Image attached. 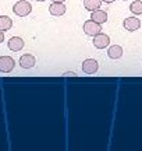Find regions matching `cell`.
Wrapping results in <instances>:
<instances>
[{"instance_id": "19", "label": "cell", "mask_w": 142, "mask_h": 151, "mask_svg": "<svg viewBox=\"0 0 142 151\" xmlns=\"http://www.w3.org/2000/svg\"><path fill=\"white\" fill-rule=\"evenodd\" d=\"M36 1H45V0H36Z\"/></svg>"}, {"instance_id": "11", "label": "cell", "mask_w": 142, "mask_h": 151, "mask_svg": "<svg viewBox=\"0 0 142 151\" xmlns=\"http://www.w3.org/2000/svg\"><path fill=\"white\" fill-rule=\"evenodd\" d=\"M123 53H124V52H123V48H121L120 45H113V46H110L109 50H107V56L113 60L120 59L121 56H123Z\"/></svg>"}, {"instance_id": "9", "label": "cell", "mask_w": 142, "mask_h": 151, "mask_svg": "<svg viewBox=\"0 0 142 151\" xmlns=\"http://www.w3.org/2000/svg\"><path fill=\"white\" fill-rule=\"evenodd\" d=\"M66 10H67V7L64 6V3L53 1V3L49 6V13L52 16H56V17H60V16H63V14H66Z\"/></svg>"}, {"instance_id": "18", "label": "cell", "mask_w": 142, "mask_h": 151, "mask_svg": "<svg viewBox=\"0 0 142 151\" xmlns=\"http://www.w3.org/2000/svg\"><path fill=\"white\" fill-rule=\"evenodd\" d=\"M102 1H104V3H113L114 0H102Z\"/></svg>"}, {"instance_id": "5", "label": "cell", "mask_w": 142, "mask_h": 151, "mask_svg": "<svg viewBox=\"0 0 142 151\" xmlns=\"http://www.w3.org/2000/svg\"><path fill=\"white\" fill-rule=\"evenodd\" d=\"M99 70V65L95 59H85L82 62V71L85 74H95Z\"/></svg>"}, {"instance_id": "14", "label": "cell", "mask_w": 142, "mask_h": 151, "mask_svg": "<svg viewBox=\"0 0 142 151\" xmlns=\"http://www.w3.org/2000/svg\"><path fill=\"white\" fill-rule=\"evenodd\" d=\"M130 10H131L132 14H135V16H139V14H142V1H141V0L132 1L131 6H130Z\"/></svg>"}, {"instance_id": "7", "label": "cell", "mask_w": 142, "mask_h": 151, "mask_svg": "<svg viewBox=\"0 0 142 151\" xmlns=\"http://www.w3.org/2000/svg\"><path fill=\"white\" fill-rule=\"evenodd\" d=\"M24 45H25V42H24V39L20 37H13V38H10L9 42H7L9 49L13 50V52H20V50L24 48Z\"/></svg>"}, {"instance_id": "12", "label": "cell", "mask_w": 142, "mask_h": 151, "mask_svg": "<svg viewBox=\"0 0 142 151\" xmlns=\"http://www.w3.org/2000/svg\"><path fill=\"white\" fill-rule=\"evenodd\" d=\"M13 27V20L9 16H0V31H9Z\"/></svg>"}, {"instance_id": "4", "label": "cell", "mask_w": 142, "mask_h": 151, "mask_svg": "<svg viewBox=\"0 0 142 151\" xmlns=\"http://www.w3.org/2000/svg\"><path fill=\"white\" fill-rule=\"evenodd\" d=\"M110 45V38L109 35H106V34H98V35H95L93 37V46L98 49H104L107 48Z\"/></svg>"}, {"instance_id": "16", "label": "cell", "mask_w": 142, "mask_h": 151, "mask_svg": "<svg viewBox=\"0 0 142 151\" xmlns=\"http://www.w3.org/2000/svg\"><path fill=\"white\" fill-rule=\"evenodd\" d=\"M3 41H4V32H3V31H0V43L3 42Z\"/></svg>"}, {"instance_id": "17", "label": "cell", "mask_w": 142, "mask_h": 151, "mask_svg": "<svg viewBox=\"0 0 142 151\" xmlns=\"http://www.w3.org/2000/svg\"><path fill=\"white\" fill-rule=\"evenodd\" d=\"M52 1H57V3H64L66 0H52Z\"/></svg>"}, {"instance_id": "8", "label": "cell", "mask_w": 142, "mask_h": 151, "mask_svg": "<svg viewBox=\"0 0 142 151\" xmlns=\"http://www.w3.org/2000/svg\"><path fill=\"white\" fill-rule=\"evenodd\" d=\"M123 25H124V28L127 31L132 32V31H137L138 28L141 27V21L138 20L137 17H127L124 20V22H123Z\"/></svg>"}, {"instance_id": "15", "label": "cell", "mask_w": 142, "mask_h": 151, "mask_svg": "<svg viewBox=\"0 0 142 151\" xmlns=\"http://www.w3.org/2000/svg\"><path fill=\"white\" fill-rule=\"evenodd\" d=\"M64 76H66V77H74L75 73H74V71H67V73H64Z\"/></svg>"}, {"instance_id": "1", "label": "cell", "mask_w": 142, "mask_h": 151, "mask_svg": "<svg viewBox=\"0 0 142 151\" xmlns=\"http://www.w3.org/2000/svg\"><path fill=\"white\" fill-rule=\"evenodd\" d=\"M32 11V4L28 0H18L16 4L13 6V13L18 17H25Z\"/></svg>"}, {"instance_id": "3", "label": "cell", "mask_w": 142, "mask_h": 151, "mask_svg": "<svg viewBox=\"0 0 142 151\" xmlns=\"http://www.w3.org/2000/svg\"><path fill=\"white\" fill-rule=\"evenodd\" d=\"M16 67V60L11 56H0V71L1 73H11Z\"/></svg>"}, {"instance_id": "6", "label": "cell", "mask_w": 142, "mask_h": 151, "mask_svg": "<svg viewBox=\"0 0 142 151\" xmlns=\"http://www.w3.org/2000/svg\"><path fill=\"white\" fill-rule=\"evenodd\" d=\"M18 63H20V66L22 69H32L33 66L36 65V58L31 53H25L20 58Z\"/></svg>"}, {"instance_id": "2", "label": "cell", "mask_w": 142, "mask_h": 151, "mask_svg": "<svg viewBox=\"0 0 142 151\" xmlns=\"http://www.w3.org/2000/svg\"><path fill=\"white\" fill-rule=\"evenodd\" d=\"M84 32L87 34L88 37H95V35L102 32V24H98L93 20H88V21L84 22Z\"/></svg>"}, {"instance_id": "10", "label": "cell", "mask_w": 142, "mask_h": 151, "mask_svg": "<svg viewBox=\"0 0 142 151\" xmlns=\"http://www.w3.org/2000/svg\"><path fill=\"white\" fill-rule=\"evenodd\" d=\"M91 20H93L95 22H98V24H104V22L107 21V13L103 10H93L91 11Z\"/></svg>"}, {"instance_id": "13", "label": "cell", "mask_w": 142, "mask_h": 151, "mask_svg": "<svg viewBox=\"0 0 142 151\" xmlns=\"http://www.w3.org/2000/svg\"><path fill=\"white\" fill-rule=\"evenodd\" d=\"M84 6L88 11H93L100 9L102 6V0H84Z\"/></svg>"}]
</instances>
